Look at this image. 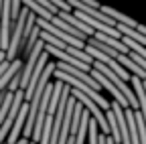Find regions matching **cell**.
<instances>
[{"label": "cell", "mask_w": 146, "mask_h": 144, "mask_svg": "<svg viewBox=\"0 0 146 144\" xmlns=\"http://www.w3.org/2000/svg\"><path fill=\"white\" fill-rule=\"evenodd\" d=\"M116 59H118L128 71H132V75H136V77H140V79H146V71H144V69H142V67H140L130 55H124V53H120Z\"/></svg>", "instance_id": "cell-5"}, {"label": "cell", "mask_w": 146, "mask_h": 144, "mask_svg": "<svg viewBox=\"0 0 146 144\" xmlns=\"http://www.w3.org/2000/svg\"><path fill=\"white\" fill-rule=\"evenodd\" d=\"M106 116H108V122H110V134H112L114 142H116V144H122L120 124H118V118H116V112L112 110V106H110V110H106Z\"/></svg>", "instance_id": "cell-7"}, {"label": "cell", "mask_w": 146, "mask_h": 144, "mask_svg": "<svg viewBox=\"0 0 146 144\" xmlns=\"http://www.w3.org/2000/svg\"><path fill=\"white\" fill-rule=\"evenodd\" d=\"M8 92H16V89H21V71H16V75L10 79V83H8Z\"/></svg>", "instance_id": "cell-9"}, {"label": "cell", "mask_w": 146, "mask_h": 144, "mask_svg": "<svg viewBox=\"0 0 146 144\" xmlns=\"http://www.w3.org/2000/svg\"><path fill=\"white\" fill-rule=\"evenodd\" d=\"M29 110H31V106H29V102H25L21 112H18V116H16V120H14V124H12V130H10L8 138H6L8 144H16L21 140V134L25 130V124H27V118H29Z\"/></svg>", "instance_id": "cell-4"}, {"label": "cell", "mask_w": 146, "mask_h": 144, "mask_svg": "<svg viewBox=\"0 0 146 144\" xmlns=\"http://www.w3.org/2000/svg\"><path fill=\"white\" fill-rule=\"evenodd\" d=\"M25 102H27L25 100V89H16L14 92V102H12L10 110H8V116L4 118L2 126H0V144L6 142V138H8L10 130H12V124H14V120H16V116H18V112H21Z\"/></svg>", "instance_id": "cell-2"}, {"label": "cell", "mask_w": 146, "mask_h": 144, "mask_svg": "<svg viewBox=\"0 0 146 144\" xmlns=\"http://www.w3.org/2000/svg\"><path fill=\"white\" fill-rule=\"evenodd\" d=\"M91 75L96 77V81H98V83H102V87H104V89H108V92L114 96V102H118V104L124 108V110H126V108H130V102H128V98H126V96L120 92V87H118L114 81H110V79H108L104 73H100V71H98L96 67L91 69Z\"/></svg>", "instance_id": "cell-3"}, {"label": "cell", "mask_w": 146, "mask_h": 144, "mask_svg": "<svg viewBox=\"0 0 146 144\" xmlns=\"http://www.w3.org/2000/svg\"><path fill=\"white\" fill-rule=\"evenodd\" d=\"M79 2H83V4H89V6H94V8H102V4L98 2V0H79Z\"/></svg>", "instance_id": "cell-10"}, {"label": "cell", "mask_w": 146, "mask_h": 144, "mask_svg": "<svg viewBox=\"0 0 146 144\" xmlns=\"http://www.w3.org/2000/svg\"><path fill=\"white\" fill-rule=\"evenodd\" d=\"M23 4H25L27 8H31V10H33L36 16H41V19L51 21L53 16H55V14H53V12H49V10L43 6V4H39V2H36V0H23Z\"/></svg>", "instance_id": "cell-8"}, {"label": "cell", "mask_w": 146, "mask_h": 144, "mask_svg": "<svg viewBox=\"0 0 146 144\" xmlns=\"http://www.w3.org/2000/svg\"><path fill=\"white\" fill-rule=\"evenodd\" d=\"M102 10H104L108 16H112L116 23H122V25H128V27H138V23H136L134 19H130L128 14H124V12H120V10L112 8V6H102Z\"/></svg>", "instance_id": "cell-6"}, {"label": "cell", "mask_w": 146, "mask_h": 144, "mask_svg": "<svg viewBox=\"0 0 146 144\" xmlns=\"http://www.w3.org/2000/svg\"><path fill=\"white\" fill-rule=\"evenodd\" d=\"M106 142H108V144H116L114 138H112V134H106Z\"/></svg>", "instance_id": "cell-11"}, {"label": "cell", "mask_w": 146, "mask_h": 144, "mask_svg": "<svg viewBox=\"0 0 146 144\" xmlns=\"http://www.w3.org/2000/svg\"><path fill=\"white\" fill-rule=\"evenodd\" d=\"M31 14V8H25L18 16V21L14 23L12 27V35H10V43H8V49H6V59L8 61H14L16 53L21 51V43H23V35H25V25H27V19Z\"/></svg>", "instance_id": "cell-1"}, {"label": "cell", "mask_w": 146, "mask_h": 144, "mask_svg": "<svg viewBox=\"0 0 146 144\" xmlns=\"http://www.w3.org/2000/svg\"><path fill=\"white\" fill-rule=\"evenodd\" d=\"M4 94H6V92H2V94H0V108H2V102H4Z\"/></svg>", "instance_id": "cell-12"}]
</instances>
